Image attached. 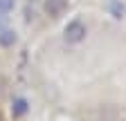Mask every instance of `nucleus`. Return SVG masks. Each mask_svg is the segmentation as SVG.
Returning <instances> with one entry per match:
<instances>
[{"label":"nucleus","mask_w":126,"mask_h":121,"mask_svg":"<svg viewBox=\"0 0 126 121\" xmlns=\"http://www.w3.org/2000/svg\"><path fill=\"white\" fill-rule=\"evenodd\" d=\"M86 36H88V27H86L83 20H79V18L70 20V23L65 25V29H63V38H65V43H70V45L83 43Z\"/></svg>","instance_id":"nucleus-1"},{"label":"nucleus","mask_w":126,"mask_h":121,"mask_svg":"<svg viewBox=\"0 0 126 121\" xmlns=\"http://www.w3.org/2000/svg\"><path fill=\"white\" fill-rule=\"evenodd\" d=\"M27 112H29V103H27V99L16 97L14 103H11V117H14V119H23Z\"/></svg>","instance_id":"nucleus-3"},{"label":"nucleus","mask_w":126,"mask_h":121,"mask_svg":"<svg viewBox=\"0 0 126 121\" xmlns=\"http://www.w3.org/2000/svg\"><path fill=\"white\" fill-rule=\"evenodd\" d=\"M5 23H7V13H0V29L5 27Z\"/></svg>","instance_id":"nucleus-7"},{"label":"nucleus","mask_w":126,"mask_h":121,"mask_svg":"<svg viewBox=\"0 0 126 121\" xmlns=\"http://www.w3.org/2000/svg\"><path fill=\"white\" fill-rule=\"evenodd\" d=\"M16 9V0H0V13H11Z\"/></svg>","instance_id":"nucleus-6"},{"label":"nucleus","mask_w":126,"mask_h":121,"mask_svg":"<svg viewBox=\"0 0 126 121\" xmlns=\"http://www.w3.org/2000/svg\"><path fill=\"white\" fill-rule=\"evenodd\" d=\"M16 43H18V34H16L14 29H9V27H2V29H0V47L9 49V47H14Z\"/></svg>","instance_id":"nucleus-4"},{"label":"nucleus","mask_w":126,"mask_h":121,"mask_svg":"<svg viewBox=\"0 0 126 121\" xmlns=\"http://www.w3.org/2000/svg\"><path fill=\"white\" fill-rule=\"evenodd\" d=\"M65 9H68V0H45V5H43V11L52 18L63 16Z\"/></svg>","instance_id":"nucleus-2"},{"label":"nucleus","mask_w":126,"mask_h":121,"mask_svg":"<svg viewBox=\"0 0 126 121\" xmlns=\"http://www.w3.org/2000/svg\"><path fill=\"white\" fill-rule=\"evenodd\" d=\"M108 11H110V16H113L115 20H124L126 18V5L122 2V0H110L108 2Z\"/></svg>","instance_id":"nucleus-5"}]
</instances>
